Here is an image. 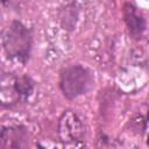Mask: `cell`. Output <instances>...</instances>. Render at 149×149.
I'll use <instances>...</instances> for the list:
<instances>
[{
	"mask_svg": "<svg viewBox=\"0 0 149 149\" xmlns=\"http://www.w3.org/2000/svg\"><path fill=\"white\" fill-rule=\"evenodd\" d=\"M2 47L9 59L26 64L30 58L33 48V33L30 28L19 20L12 21L3 33Z\"/></svg>",
	"mask_w": 149,
	"mask_h": 149,
	"instance_id": "cell-1",
	"label": "cell"
},
{
	"mask_svg": "<svg viewBox=\"0 0 149 149\" xmlns=\"http://www.w3.org/2000/svg\"><path fill=\"white\" fill-rule=\"evenodd\" d=\"M13 0H0V5H7L9 2H12Z\"/></svg>",
	"mask_w": 149,
	"mask_h": 149,
	"instance_id": "cell-7",
	"label": "cell"
},
{
	"mask_svg": "<svg viewBox=\"0 0 149 149\" xmlns=\"http://www.w3.org/2000/svg\"><path fill=\"white\" fill-rule=\"evenodd\" d=\"M93 84V73L86 66L73 64L65 66L59 72V90L68 99H76L85 94Z\"/></svg>",
	"mask_w": 149,
	"mask_h": 149,
	"instance_id": "cell-3",
	"label": "cell"
},
{
	"mask_svg": "<svg viewBox=\"0 0 149 149\" xmlns=\"http://www.w3.org/2000/svg\"><path fill=\"white\" fill-rule=\"evenodd\" d=\"M123 21L128 28L129 34L132 37L139 40L142 37L143 33L147 28V22L142 13L139 10V8L132 3L126 2L123 6Z\"/></svg>",
	"mask_w": 149,
	"mask_h": 149,
	"instance_id": "cell-6",
	"label": "cell"
},
{
	"mask_svg": "<svg viewBox=\"0 0 149 149\" xmlns=\"http://www.w3.org/2000/svg\"><path fill=\"white\" fill-rule=\"evenodd\" d=\"M57 133L63 143L81 142L85 137V126L74 111L68 109L58 120Z\"/></svg>",
	"mask_w": 149,
	"mask_h": 149,
	"instance_id": "cell-4",
	"label": "cell"
},
{
	"mask_svg": "<svg viewBox=\"0 0 149 149\" xmlns=\"http://www.w3.org/2000/svg\"><path fill=\"white\" fill-rule=\"evenodd\" d=\"M29 132L22 125L0 127V148H27Z\"/></svg>",
	"mask_w": 149,
	"mask_h": 149,
	"instance_id": "cell-5",
	"label": "cell"
},
{
	"mask_svg": "<svg viewBox=\"0 0 149 149\" xmlns=\"http://www.w3.org/2000/svg\"><path fill=\"white\" fill-rule=\"evenodd\" d=\"M35 81L28 74L13 72L0 73V105L14 107L27 101L34 93Z\"/></svg>",
	"mask_w": 149,
	"mask_h": 149,
	"instance_id": "cell-2",
	"label": "cell"
}]
</instances>
